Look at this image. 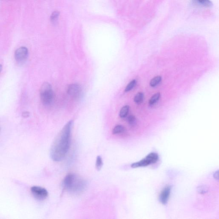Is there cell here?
Here are the masks:
<instances>
[{"label":"cell","mask_w":219,"mask_h":219,"mask_svg":"<svg viewBox=\"0 0 219 219\" xmlns=\"http://www.w3.org/2000/svg\"><path fill=\"white\" fill-rule=\"evenodd\" d=\"M2 69V65L0 64V72L1 71Z\"/></svg>","instance_id":"cell-22"},{"label":"cell","mask_w":219,"mask_h":219,"mask_svg":"<svg viewBox=\"0 0 219 219\" xmlns=\"http://www.w3.org/2000/svg\"><path fill=\"white\" fill-rule=\"evenodd\" d=\"M0 130H1V129H0Z\"/></svg>","instance_id":"cell-23"},{"label":"cell","mask_w":219,"mask_h":219,"mask_svg":"<svg viewBox=\"0 0 219 219\" xmlns=\"http://www.w3.org/2000/svg\"><path fill=\"white\" fill-rule=\"evenodd\" d=\"M125 131V128L121 125H118L114 127L113 129L112 133L114 134H117L123 133Z\"/></svg>","instance_id":"cell-12"},{"label":"cell","mask_w":219,"mask_h":219,"mask_svg":"<svg viewBox=\"0 0 219 219\" xmlns=\"http://www.w3.org/2000/svg\"><path fill=\"white\" fill-rule=\"evenodd\" d=\"M103 165V163L102 158L100 156H97L96 160V167L97 170L98 171L100 170L102 168Z\"/></svg>","instance_id":"cell-15"},{"label":"cell","mask_w":219,"mask_h":219,"mask_svg":"<svg viewBox=\"0 0 219 219\" xmlns=\"http://www.w3.org/2000/svg\"><path fill=\"white\" fill-rule=\"evenodd\" d=\"M59 16V12L58 11H56L54 12L51 16V21L53 23H55L58 20Z\"/></svg>","instance_id":"cell-19"},{"label":"cell","mask_w":219,"mask_h":219,"mask_svg":"<svg viewBox=\"0 0 219 219\" xmlns=\"http://www.w3.org/2000/svg\"><path fill=\"white\" fill-rule=\"evenodd\" d=\"M214 177L217 180H219V171L218 170L215 172L214 174Z\"/></svg>","instance_id":"cell-20"},{"label":"cell","mask_w":219,"mask_h":219,"mask_svg":"<svg viewBox=\"0 0 219 219\" xmlns=\"http://www.w3.org/2000/svg\"><path fill=\"white\" fill-rule=\"evenodd\" d=\"M161 77L160 76H157L154 77L151 79V81L150 82V85L151 87H156L157 85H158L159 83L161 82Z\"/></svg>","instance_id":"cell-13"},{"label":"cell","mask_w":219,"mask_h":219,"mask_svg":"<svg viewBox=\"0 0 219 219\" xmlns=\"http://www.w3.org/2000/svg\"><path fill=\"white\" fill-rule=\"evenodd\" d=\"M31 191L34 198L39 200L46 199L48 196L47 190L43 187L39 186H34L31 187Z\"/></svg>","instance_id":"cell-5"},{"label":"cell","mask_w":219,"mask_h":219,"mask_svg":"<svg viewBox=\"0 0 219 219\" xmlns=\"http://www.w3.org/2000/svg\"><path fill=\"white\" fill-rule=\"evenodd\" d=\"M82 91V88L80 85L78 84H72L68 86L67 89V93L68 94L75 98L80 96Z\"/></svg>","instance_id":"cell-6"},{"label":"cell","mask_w":219,"mask_h":219,"mask_svg":"<svg viewBox=\"0 0 219 219\" xmlns=\"http://www.w3.org/2000/svg\"><path fill=\"white\" fill-rule=\"evenodd\" d=\"M171 187L167 186L163 189L159 196V200L163 205H166L170 194Z\"/></svg>","instance_id":"cell-7"},{"label":"cell","mask_w":219,"mask_h":219,"mask_svg":"<svg viewBox=\"0 0 219 219\" xmlns=\"http://www.w3.org/2000/svg\"><path fill=\"white\" fill-rule=\"evenodd\" d=\"M129 110V107L126 105L122 107L120 111V116L121 118H124L126 117Z\"/></svg>","instance_id":"cell-10"},{"label":"cell","mask_w":219,"mask_h":219,"mask_svg":"<svg viewBox=\"0 0 219 219\" xmlns=\"http://www.w3.org/2000/svg\"><path fill=\"white\" fill-rule=\"evenodd\" d=\"M72 123L71 120L65 124L52 145L50 156L54 161L58 162L63 160L69 150Z\"/></svg>","instance_id":"cell-1"},{"label":"cell","mask_w":219,"mask_h":219,"mask_svg":"<svg viewBox=\"0 0 219 219\" xmlns=\"http://www.w3.org/2000/svg\"><path fill=\"white\" fill-rule=\"evenodd\" d=\"M128 122L129 124L132 126H134L136 125L137 123V120L134 116L133 115H131L128 117Z\"/></svg>","instance_id":"cell-18"},{"label":"cell","mask_w":219,"mask_h":219,"mask_svg":"<svg viewBox=\"0 0 219 219\" xmlns=\"http://www.w3.org/2000/svg\"><path fill=\"white\" fill-rule=\"evenodd\" d=\"M160 96H161V95H160V93H159L155 94L150 98V100L149 101V104L150 105H152L154 104L155 103L157 102L158 101V100L159 99V98H160Z\"/></svg>","instance_id":"cell-14"},{"label":"cell","mask_w":219,"mask_h":219,"mask_svg":"<svg viewBox=\"0 0 219 219\" xmlns=\"http://www.w3.org/2000/svg\"><path fill=\"white\" fill-rule=\"evenodd\" d=\"M29 115H30V113H29V112H27V111L23 112L22 114V116L24 117V118H27V117H28L29 116Z\"/></svg>","instance_id":"cell-21"},{"label":"cell","mask_w":219,"mask_h":219,"mask_svg":"<svg viewBox=\"0 0 219 219\" xmlns=\"http://www.w3.org/2000/svg\"><path fill=\"white\" fill-rule=\"evenodd\" d=\"M209 191V188L206 185H200L197 187V191L200 194H205Z\"/></svg>","instance_id":"cell-16"},{"label":"cell","mask_w":219,"mask_h":219,"mask_svg":"<svg viewBox=\"0 0 219 219\" xmlns=\"http://www.w3.org/2000/svg\"><path fill=\"white\" fill-rule=\"evenodd\" d=\"M195 4L199 5L205 7H210L212 6V3L210 0H193Z\"/></svg>","instance_id":"cell-9"},{"label":"cell","mask_w":219,"mask_h":219,"mask_svg":"<svg viewBox=\"0 0 219 219\" xmlns=\"http://www.w3.org/2000/svg\"><path fill=\"white\" fill-rule=\"evenodd\" d=\"M62 185L66 190L71 193L78 194L85 190L87 183L85 180L78 175L70 173L64 178Z\"/></svg>","instance_id":"cell-2"},{"label":"cell","mask_w":219,"mask_h":219,"mask_svg":"<svg viewBox=\"0 0 219 219\" xmlns=\"http://www.w3.org/2000/svg\"><path fill=\"white\" fill-rule=\"evenodd\" d=\"M40 96L41 101L44 105H51L54 101V95L51 85L48 82H45L40 89Z\"/></svg>","instance_id":"cell-3"},{"label":"cell","mask_w":219,"mask_h":219,"mask_svg":"<svg viewBox=\"0 0 219 219\" xmlns=\"http://www.w3.org/2000/svg\"><path fill=\"white\" fill-rule=\"evenodd\" d=\"M28 49L22 46L18 49L15 52V58L19 64L24 63L27 60L28 57Z\"/></svg>","instance_id":"cell-4"},{"label":"cell","mask_w":219,"mask_h":219,"mask_svg":"<svg viewBox=\"0 0 219 219\" xmlns=\"http://www.w3.org/2000/svg\"><path fill=\"white\" fill-rule=\"evenodd\" d=\"M136 84V81L135 80H133L131 81L126 87L125 89V92H127L131 91L135 87Z\"/></svg>","instance_id":"cell-17"},{"label":"cell","mask_w":219,"mask_h":219,"mask_svg":"<svg viewBox=\"0 0 219 219\" xmlns=\"http://www.w3.org/2000/svg\"><path fill=\"white\" fill-rule=\"evenodd\" d=\"M144 94L143 93L139 92L137 93L134 98V101L136 103L139 104L143 101Z\"/></svg>","instance_id":"cell-11"},{"label":"cell","mask_w":219,"mask_h":219,"mask_svg":"<svg viewBox=\"0 0 219 219\" xmlns=\"http://www.w3.org/2000/svg\"><path fill=\"white\" fill-rule=\"evenodd\" d=\"M151 164V162L147 157L141 160L139 162L133 163L131 165V167L133 168H139V167H146Z\"/></svg>","instance_id":"cell-8"}]
</instances>
